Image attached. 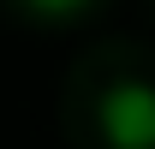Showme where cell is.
Wrapping results in <instances>:
<instances>
[{
	"instance_id": "cell-1",
	"label": "cell",
	"mask_w": 155,
	"mask_h": 149,
	"mask_svg": "<svg viewBox=\"0 0 155 149\" xmlns=\"http://www.w3.org/2000/svg\"><path fill=\"white\" fill-rule=\"evenodd\" d=\"M101 131L114 149H155V84L125 78L101 101Z\"/></svg>"
},
{
	"instance_id": "cell-2",
	"label": "cell",
	"mask_w": 155,
	"mask_h": 149,
	"mask_svg": "<svg viewBox=\"0 0 155 149\" xmlns=\"http://www.w3.org/2000/svg\"><path fill=\"white\" fill-rule=\"evenodd\" d=\"M36 24H78L84 12H96L101 0H18Z\"/></svg>"
}]
</instances>
